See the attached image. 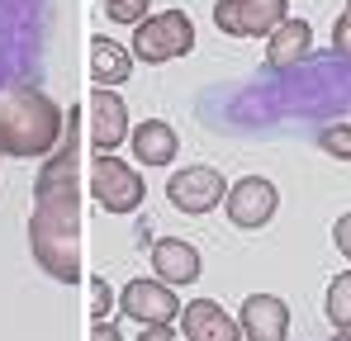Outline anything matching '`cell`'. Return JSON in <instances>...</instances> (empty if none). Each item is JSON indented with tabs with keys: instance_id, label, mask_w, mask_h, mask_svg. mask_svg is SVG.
Masks as SVG:
<instances>
[{
	"instance_id": "ba28073f",
	"label": "cell",
	"mask_w": 351,
	"mask_h": 341,
	"mask_svg": "<svg viewBox=\"0 0 351 341\" xmlns=\"http://www.w3.org/2000/svg\"><path fill=\"white\" fill-rule=\"evenodd\" d=\"M276 209H280V194H276V185H271L266 175H242L233 190H228V218H233V227H242V232L266 227L276 218Z\"/></svg>"
},
{
	"instance_id": "2e32d148",
	"label": "cell",
	"mask_w": 351,
	"mask_h": 341,
	"mask_svg": "<svg viewBox=\"0 0 351 341\" xmlns=\"http://www.w3.org/2000/svg\"><path fill=\"white\" fill-rule=\"evenodd\" d=\"M128 142H133V157H138L143 166H171V157L180 152L176 128H171V123H162V118L138 123V128L128 133Z\"/></svg>"
},
{
	"instance_id": "9a60e30c",
	"label": "cell",
	"mask_w": 351,
	"mask_h": 341,
	"mask_svg": "<svg viewBox=\"0 0 351 341\" xmlns=\"http://www.w3.org/2000/svg\"><path fill=\"white\" fill-rule=\"evenodd\" d=\"M308 43H313L308 19H285V24H276L271 38H266V71H285L294 62H304V57H308Z\"/></svg>"
},
{
	"instance_id": "7a4b0ae2",
	"label": "cell",
	"mask_w": 351,
	"mask_h": 341,
	"mask_svg": "<svg viewBox=\"0 0 351 341\" xmlns=\"http://www.w3.org/2000/svg\"><path fill=\"white\" fill-rule=\"evenodd\" d=\"M81 114L71 110L62 142L43 157V170L34 180V218H29V247L34 261L53 275L71 284L81 280Z\"/></svg>"
},
{
	"instance_id": "484cf974",
	"label": "cell",
	"mask_w": 351,
	"mask_h": 341,
	"mask_svg": "<svg viewBox=\"0 0 351 341\" xmlns=\"http://www.w3.org/2000/svg\"><path fill=\"white\" fill-rule=\"evenodd\" d=\"M332 341H351V332H337V337H332Z\"/></svg>"
},
{
	"instance_id": "52a82bcc",
	"label": "cell",
	"mask_w": 351,
	"mask_h": 341,
	"mask_svg": "<svg viewBox=\"0 0 351 341\" xmlns=\"http://www.w3.org/2000/svg\"><path fill=\"white\" fill-rule=\"evenodd\" d=\"M285 0H219L214 24L228 38H266L276 24H285Z\"/></svg>"
},
{
	"instance_id": "5b68a950",
	"label": "cell",
	"mask_w": 351,
	"mask_h": 341,
	"mask_svg": "<svg viewBox=\"0 0 351 341\" xmlns=\"http://www.w3.org/2000/svg\"><path fill=\"white\" fill-rule=\"evenodd\" d=\"M195 48V24L185 10H162V14H147L138 29H133V62L143 66H162V62H176Z\"/></svg>"
},
{
	"instance_id": "7c38bea8",
	"label": "cell",
	"mask_w": 351,
	"mask_h": 341,
	"mask_svg": "<svg viewBox=\"0 0 351 341\" xmlns=\"http://www.w3.org/2000/svg\"><path fill=\"white\" fill-rule=\"evenodd\" d=\"M237 327L247 341H285L290 337V308L276 294H252L237 313Z\"/></svg>"
},
{
	"instance_id": "603a6c76",
	"label": "cell",
	"mask_w": 351,
	"mask_h": 341,
	"mask_svg": "<svg viewBox=\"0 0 351 341\" xmlns=\"http://www.w3.org/2000/svg\"><path fill=\"white\" fill-rule=\"evenodd\" d=\"M332 242H337V251L351 261V214H342V218L332 223Z\"/></svg>"
},
{
	"instance_id": "d6986e66",
	"label": "cell",
	"mask_w": 351,
	"mask_h": 341,
	"mask_svg": "<svg viewBox=\"0 0 351 341\" xmlns=\"http://www.w3.org/2000/svg\"><path fill=\"white\" fill-rule=\"evenodd\" d=\"M318 147L328 152V157H337V162H351V123H328L323 133H318Z\"/></svg>"
},
{
	"instance_id": "cb8c5ba5",
	"label": "cell",
	"mask_w": 351,
	"mask_h": 341,
	"mask_svg": "<svg viewBox=\"0 0 351 341\" xmlns=\"http://www.w3.org/2000/svg\"><path fill=\"white\" fill-rule=\"evenodd\" d=\"M90 341H123V337H119V327L110 323V318H100V323L90 327Z\"/></svg>"
},
{
	"instance_id": "6da1fadb",
	"label": "cell",
	"mask_w": 351,
	"mask_h": 341,
	"mask_svg": "<svg viewBox=\"0 0 351 341\" xmlns=\"http://www.w3.org/2000/svg\"><path fill=\"white\" fill-rule=\"evenodd\" d=\"M199 123L233 138H290L323 133L351 114V57L328 48L308 53L285 71H256L237 86H214L199 95Z\"/></svg>"
},
{
	"instance_id": "ac0fdd59",
	"label": "cell",
	"mask_w": 351,
	"mask_h": 341,
	"mask_svg": "<svg viewBox=\"0 0 351 341\" xmlns=\"http://www.w3.org/2000/svg\"><path fill=\"white\" fill-rule=\"evenodd\" d=\"M328 318L337 332H351V270H342L328 284Z\"/></svg>"
},
{
	"instance_id": "ffe728a7",
	"label": "cell",
	"mask_w": 351,
	"mask_h": 341,
	"mask_svg": "<svg viewBox=\"0 0 351 341\" xmlns=\"http://www.w3.org/2000/svg\"><path fill=\"white\" fill-rule=\"evenodd\" d=\"M100 5H105V14H110L114 24H133V29H138V24L147 19V5H152V0H100Z\"/></svg>"
},
{
	"instance_id": "e0dca14e",
	"label": "cell",
	"mask_w": 351,
	"mask_h": 341,
	"mask_svg": "<svg viewBox=\"0 0 351 341\" xmlns=\"http://www.w3.org/2000/svg\"><path fill=\"white\" fill-rule=\"evenodd\" d=\"M133 76V53L114 38H90V81L95 86H123Z\"/></svg>"
},
{
	"instance_id": "4fadbf2b",
	"label": "cell",
	"mask_w": 351,
	"mask_h": 341,
	"mask_svg": "<svg viewBox=\"0 0 351 341\" xmlns=\"http://www.w3.org/2000/svg\"><path fill=\"white\" fill-rule=\"evenodd\" d=\"M180 332L185 341H242V327L214 303V299H195L180 313Z\"/></svg>"
},
{
	"instance_id": "5bb4252c",
	"label": "cell",
	"mask_w": 351,
	"mask_h": 341,
	"mask_svg": "<svg viewBox=\"0 0 351 341\" xmlns=\"http://www.w3.org/2000/svg\"><path fill=\"white\" fill-rule=\"evenodd\" d=\"M152 270L167 284H195L199 280V251L180 237H157L152 242Z\"/></svg>"
},
{
	"instance_id": "44dd1931",
	"label": "cell",
	"mask_w": 351,
	"mask_h": 341,
	"mask_svg": "<svg viewBox=\"0 0 351 341\" xmlns=\"http://www.w3.org/2000/svg\"><path fill=\"white\" fill-rule=\"evenodd\" d=\"M110 303H119L110 280H105V275H90V318H95V323L110 318Z\"/></svg>"
},
{
	"instance_id": "3957f363",
	"label": "cell",
	"mask_w": 351,
	"mask_h": 341,
	"mask_svg": "<svg viewBox=\"0 0 351 341\" xmlns=\"http://www.w3.org/2000/svg\"><path fill=\"white\" fill-rule=\"evenodd\" d=\"M53 48V0H0V90L38 86Z\"/></svg>"
},
{
	"instance_id": "8fae6325",
	"label": "cell",
	"mask_w": 351,
	"mask_h": 341,
	"mask_svg": "<svg viewBox=\"0 0 351 341\" xmlns=\"http://www.w3.org/2000/svg\"><path fill=\"white\" fill-rule=\"evenodd\" d=\"M123 138H128V105L114 95V86H95V95H90V147H95V157L119 152Z\"/></svg>"
},
{
	"instance_id": "277c9868",
	"label": "cell",
	"mask_w": 351,
	"mask_h": 341,
	"mask_svg": "<svg viewBox=\"0 0 351 341\" xmlns=\"http://www.w3.org/2000/svg\"><path fill=\"white\" fill-rule=\"evenodd\" d=\"M66 114L38 86H5L0 90V157H48L62 142Z\"/></svg>"
},
{
	"instance_id": "7402d4cb",
	"label": "cell",
	"mask_w": 351,
	"mask_h": 341,
	"mask_svg": "<svg viewBox=\"0 0 351 341\" xmlns=\"http://www.w3.org/2000/svg\"><path fill=\"white\" fill-rule=\"evenodd\" d=\"M332 48L351 57V0H347V10L337 14V24H332Z\"/></svg>"
},
{
	"instance_id": "30bf717a",
	"label": "cell",
	"mask_w": 351,
	"mask_h": 341,
	"mask_svg": "<svg viewBox=\"0 0 351 341\" xmlns=\"http://www.w3.org/2000/svg\"><path fill=\"white\" fill-rule=\"evenodd\" d=\"M119 313L133 318V323H143V327L176 323L180 318V299L171 294L167 280H133V284H123V294H119Z\"/></svg>"
},
{
	"instance_id": "d4e9b609",
	"label": "cell",
	"mask_w": 351,
	"mask_h": 341,
	"mask_svg": "<svg viewBox=\"0 0 351 341\" xmlns=\"http://www.w3.org/2000/svg\"><path fill=\"white\" fill-rule=\"evenodd\" d=\"M138 341H176V332H171V323H152V327H143Z\"/></svg>"
},
{
	"instance_id": "9c48e42d",
	"label": "cell",
	"mask_w": 351,
	"mask_h": 341,
	"mask_svg": "<svg viewBox=\"0 0 351 341\" xmlns=\"http://www.w3.org/2000/svg\"><path fill=\"white\" fill-rule=\"evenodd\" d=\"M223 175L214 166H185L167 180V199H171L180 214H209L223 204Z\"/></svg>"
},
{
	"instance_id": "8992f818",
	"label": "cell",
	"mask_w": 351,
	"mask_h": 341,
	"mask_svg": "<svg viewBox=\"0 0 351 341\" xmlns=\"http://www.w3.org/2000/svg\"><path fill=\"white\" fill-rule=\"evenodd\" d=\"M90 194H95V204L105 214H133L147 190H143V175L138 170L123 166L114 152H105V157L90 162Z\"/></svg>"
}]
</instances>
